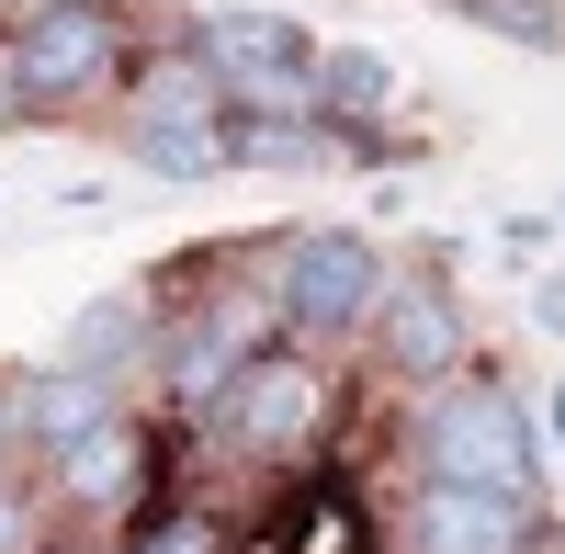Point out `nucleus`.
Masks as SVG:
<instances>
[{
	"label": "nucleus",
	"mask_w": 565,
	"mask_h": 554,
	"mask_svg": "<svg viewBox=\"0 0 565 554\" xmlns=\"http://www.w3.org/2000/svg\"><path fill=\"white\" fill-rule=\"evenodd\" d=\"M204 68L226 79V103L238 114H328V57H306V34L282 23V12H215L204 23Z\"/></svg>",
	"instance_id": "4"
},
{
	"label": "nucleus",
	"mask_w": 565,
	"mask_h": 554,
	"mask_svg": "<svg viewBox=\"0 0 565 554\" xmlns=\"http://www.w3.org/2000/svg\"><path fill=\"white\" fill-rule=\"evenodd\" d=\"M418 465H430V487H487V498H521V510H532L543 430H532V407L509 385L463 374V385H441L430 407H418Z\"/></svg>",
	"instance_id": "1"
},
{
	"label": "nucleus",
	"mask_w": 565,
	"mask_h": 554,
	"mask_svg": "<svg viewBox=\"0 0 565 554\" xmlns=\"http://www.w3.org/2000/svg\"><path fill=\"white\" fill-rule=\"evenodd\" d=\"M23 419H34V441H45V452H68V441L103 430V419H125V407H114V385H103V374H79V362H68V374H34V385H23Z\"/></svg>",
	"instance_id": "10"
},
{
	"label": "nucleus",
	"mask_w": 565,
	"mask_h": 554,
	"mask_svg": "<svg viewBox=\"0 0 565 554\" xmlns=\"http://www.w3.org/2000/svg\"><path fill=\"white\" fill-rule=\"evenodd\" d=\"M136 554H226V532H215L204 510H159L148 532H136Z\"/></svg>",
	"instance_id": "16"
},
{
	"label": "nucleus",
	"mask_w": 565,
	"mask_h": 554,
	"mask_svg": "<svg viewBox=\"0 0 565 554\" xmlns=\"http://www.w3.org/2000/svg\"><path fill=\"white\" fill-rule=\"evenodd\" d=\"M12 68H23L34 114L103 103L114 68H125V12H114V0H34V12L12 23Z\"/></svg>",
	"instance_id": "3"
},
{
	"label": "nucleus",
	"mask_w": 565,
	"mask_h": 554,
	"mask_svg": "<svg viewBox=\"0 0 565 554\" xmlns=\"http://www.w3.org/2000/svg\"><path fill=\"white\" fill-rule=\"evenodd\" d=\"M373 351H385V374H407V385H452L463 374V306H452L441 271H396V284H385Z\"/></svg>",
	"instance_id": "6"
},
{
	"label": "nucleus",
	"mask_w": 565,
	"mask_h": 554,
	"mask_svg": "<svg viewBox=\"0 0 565 554\" xmlns=\"http://www.w3.org/2000/svg\"><path fill=\"white\" fill-rule=\"evenodd\" d=\"M215 430L238 441V452H260V465H282V452H306V441L328 430V374H317L306 351H260L249 374L226 385Z\"/></svg>",
	"instance_id": "5"
},
{
	"label": "nucleus",
	"mask_w": 565,
	"mask_h": 554,
	"mask_svg": "<svg viewBox=\"0 0 565 554\" xmlns=\"http://www.w3.org/2000/svg\"><path fill=\"white\" fill-rule=\"evenodd\" d=\"M463 23H487L509 45H565V12L554 0H463Z\"/></svg>",
	"instance_id": "15"
},
{
	"label": "nucleus",
	"mask_w": 565,
	"mask_h": 554,
	"mask_svg": "<svg viewBox=\"0 0 565 554\" xmlns=\"http://www.w3.org/2000/svg\"><path fill=\"white\" fill-rule=\"evenodd\" d=\"M125 125H226V79L204 68V45H170L159 68H136V114Z\"/></svg>",
	"instance_id": "9"
},
{
	"label": "nucleus",
	"mask_w": 565,
	"mask_h": 554,
	"mask_svg": "<svg viewBox=\"0 0 565 554\" xmlns=\"http://www.w3.org/2000/svg\"><path fill=\"white\" fill-rule=\"evenodd\" d=\"M317 79H328V125H373V114L396 103V68L373 57V45H340V57H328Z\"/></svg>",
	"instance_id": "14"
},
{
	"label": "nucleus",
	"mask_w": 565,
	"mask_h": 554,
	"mask_svg": "<svg viewBox=\"0 0 565 554\" xmlns=\"http://www.w3.org/2000/svg\"><path fill=\"white\" fill-rule=\"evenodd\" d=\"M226 136H238L249 170H317V159H340V136L306 125V114H249V125H226Z\"/></svg>",
	"instance_id": "13"
},
{
	"label": "nucleus",
	"mask_w": 565,
	"mask_h": 554,
	"mask_svg": "<svg viewBox=\"0 0 565 554\" xmlns=\"http://www.w3.org/2000/svg\"><path fill=\"white\" fill-rule=\"evenodd\" d=\"M306 554H362V532L340 521V498H306Z\"/></svg>",
	"instance_id": "18"
},
{
	"label": "nucleus",
	"mask_w": 565,
	"mask_h": 554,
	"mask_svg": "<svg viewBox=\"0 0 565 554\" xmlns=\"http://www.w3.org/2000/svg\"><path fill=\"white\" fill-rule=\"evenodd\" d=\"M45 543V510L23 498V476H0V554H34Z\"/></svg>",
	"instance_id": "17"
},
{
	"label": "nucleus",
	"mask_w": 565,
	"mask_h": 554,
	"mask_svg": "<svg viewBox=\"0 0 565 554\" xmlns=\"http://www.w3.org/2000/svg\"><path fill=\"white\" fill-rule=\"evenodd\" d=\"M148 340H159L148 295H114V306H90L79 329H68V362H79V374H103V385H114V374H125V362L148 351Z\"/></svg>",
	"instance_id": "11"
},
{
	"label": "nucleus",
	"mask_w": 565,
	"mask_h": 554,
	"mask_svg": "<svg viewBox=\"0 0 565 554\" xmlns=\"http://www.w3.org/2000/svg\"><path fill=\"white\" fill-rule=\"evenodd\" d=\"M136 487H148V430L136 419H103L90 441L57 452V498L68 510H136Z\"/></svg>",
	"instance_id": "8"
},
{
	"label": "nucleus",
	"mask_w": 565,
	"mask_h": 554,
	"mask_svg": "<svg viewBox=\"0 0 565 554\" xmlns=\"http://www.w3.org/2000/svg\"><path fill=\"white\" fill-rule=\"evenodd\" d=\"M554 441H565V385H554Z\"/></svg>",
	"instance_id": "19"
},
{
	"label": "nucleus",
	"mask_w": 565,
	"mask_h": 554,
	"mask_svg": "<svg viewBox=\"0 0 565 554\" xmlns=\"http://www.w3.org/2000/svg\"><path fill=\"white\" fill-rule=\"evenodd\" d=\"M125 148L148 170H170V181H204V170L238 159V136H226V125H125Z\"/></svg>",
	"instance_id": "12"
},
{
	"label": "nucleus",
	"mask_w": 565,
	"mask_h": 554,
	"mask_svg": "<svg viewBox=\"0 0 565 554\" xmlns=\"http://www.w3.org/2000/svg\"><path fill=\"white\" fill-rule=\"evenodd\" d=\"M396 271L373 260V238H351V226H295L271 260V295H282V329L295 340H351L373 329V306H385Z\"/></svg>",
	"instance_id": "2"
},
{
	"label": "nucleus",
	"mask_w": 565,
	"mask_h": 554,
	"mask_svg": "<svg viewBox=\"0 0 565 554\" xmlns=\"http://www.w3.org/2000/svg\"><path fill=\"white\" fill-rule=\"evenodd\" d=\"M532 510L521 498H487V487H418L407 510V554H532Z\"/></svg>",
	"instance_id": "7"
}]
</instances>
